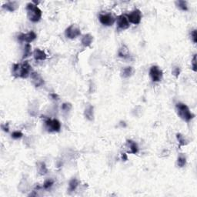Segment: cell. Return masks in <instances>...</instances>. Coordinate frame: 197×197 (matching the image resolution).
Returning a JSON list of instances; mask_svg holds the SVG:
<instances>
[{
	"instance_id": "10",
	"label": "cell",
	"mask_w": 197,
	"mask_h": 197,
	"mask_svg": "<svg viewBox=\"0 0 197 197\" xmlns=\"http://www.w3.org/2000/svg\"><path fill=\"white\" fill-rule=\"evenodd\" d=\"M116 23L118 28L121 30H125L130 28V22H129L127 17L124 16V15H121V16H119L117 17Z\"/></svg>"
},
{
	"instance_id": "2",
	"label": "cell",
	"mask_w": 197,
	"mask_h": 197,
	"mask_svg": "<svg viewBox=\"0 0 197 197\" xmlns=\"http://www.w3.org/2000/svg\"><path fill=\"white\" fill-rule=\"evenodd\" d=\"M27 18L33 23H37L41 19L42 11L36 5L29 3L26 5Z\"/></svg>"
},
{
	"instance_id": "18",
	"label": "cell",
	"mask_w": 197,
	"mask_h": 197,
	"mask_svg": "<svg viewBox=\"0 0 197 197\" xmlns=\"http://www.w3.org/2000/svg\"><path fill=\"white\" fill-rule=\"evenodd\" d=\"M134 72V69L132 66H127V67L124 68L122 70V76L123 78H129L132 76Z\"/></svg>"
},
{
	"instance_id": "32",
	"label": "cell",
	"mask_w": 197,
	"mask_h": 197,
	"mask_svg": "<svg viewBox=\"0 0 197 197\" xmlns=\"http://www.w3.org/2000/svg\"><path fill=\"white\" fill-rule=\"evenodd\" d=\"M50 97H51V98H52V99H53V100L59 99V96H58L57 94H56V93H51Z\"/></svg>"
},
{
	"instance_id": "4",
	"label": "cell",
	"mask_w": 197,
	"mask_h": 197,
	"mask_svg": "<svg viewBox=\"0 0 197 197\" xmlns=\"http://www.w3.org/2000/svg\"><path fill=\"white\" fill-rule=\"evenodd\" d=\"M45 124L47 130L49 132H59L61 130V123L60 122L56 119H49L46 118L45 120Z\"/></svg>"
},
{
	"instance_id": "11",
	"label": "cell",
	"mask_w": 197,
	"mask_h": 197,
	"mask_svg": "<svg viewBox=\"0 0 197 197\" xmlns=\"http://www.w3.org/2000/svg\"><path fill=\"white\" fill-rule=\"evenodd\" d=\"M32 83L35 87H40L44 84V79H42L41 75L36 72H33L30 74Z\"/></svg>"
},
{
	"instance_id": "26",
	"label": "cell",
	"mask_w": 197,
	"mask_h": 197,
	"mask_svg": "<svg viewBox=\"0 0 197 197\" xmlns=\"http://www.w3.org/2000/svg\"><path fill=\"white\" fill-rule=\"evenodd\" d=\"M54 184V181L52 180V179H46L43 183V188L45 189H48L50 187H52V185Z\"/></svg>"
},
{
	"instance_id": "13",
	"label": "cell",
	"mask_w": 197,
	"mask_h": 197,
	"mask_svg": "<svg viewBox=\"0 0 197 197\" xmlns=\"http://www.w3.org/2000/svg\"><path fill=\"white\" fill-rule=\"evenodd\" d=\"M126 146L128 148V152L132 154H136L139 151L138 146H137L136 142L131 140H128L126 141Z\"/></svg>"
},
{
	"instance_id": "9",
	"label": "cell",
	"mask_w": 197,
	"mask_h": 197,
	"mask_svg": "<svg viewBox=\"0 0 197 197\" xmlns=\"http://www.w3.org/2000/svg\"><path fill=\"white\" fill-rule=\"evenodd\" d=\"M98 20L105 26H111L114 24L115 19L111 14H100L98 16Z\"/></svg>"
},
{
	"instance_id": "27",
	"label": "cell",
	"mask_w": 197,
	"mask_h": 197,
	"mask_svg": "<svg viewBox=\"0 0 197 197\" xmlns=\"http://www.w3.org/2000/svg\"><path fill=\"white\" fill-rule=\"evenodd\" d=\"M11 136L12 138L15 139V140H19V139H21L23 136V134L20 131H14L12 133Z\"/></svg>"
},
{
	"instance_id": "5",
	"label": "cell",
	"mask_w": 197,
	"mask_h": 197,
	"mask_svg": "<svg viewBox=\"0 0 197 197\" xmlns=\"http://www.w3.org/2000/svg\"><path fill=\"white\" fill-rule=\"evenodd\" d=\"M65 35L68 39L73 40V39H76V37L79 36L81 35V30L77 25L72 24L69 25L68 28H66L65 31Z\"/></svg>"
},
{
	"instance_id": "8",
	"label": "cell",
	"mask_w": 197,
	"mask_h": 197,
	"mask_svg": "<svg viewBox=\"0 0 197 197\" xmlns=\"http://www.w3.org/2000/svg\"><path fill=\"white\" fill-rule=\"evenodd\" d=\"M37 38V35L35 32L30 31L27 33H21L18 35V40L20 42H26L30 43L33 42Z\"/></svg>"
},
{
	"instance_id": "15",
	"label": "cell",
	"mask_w": 197,
	"mask_h": 197,
	"mask_svg": "<svg viewBox=\"0 0 197 197\" xmlns=\"http://www.w3.org/2000/svg\"><path fill=\"white\" fill-rule=\"evenodd\" d=\"M84 115L88 120L93 121V119H94V108L92 105H88L86 107L84 111Z\"/></svg>"
},
{
	"instance_id": "12",
	"label": "cell",
	"mask_w": 197,
	"mask_h": 197,
	"mask_svg": "<svg viewBox=\"0 0 197 197\" xmlns=\"http://www.w3.org/2000/svg\"><path fill=\"white\" fill-rule=\"evenodd\" d=\"M19 4L17 2L9 1V2H7L6 3H5V4H3V8H5L6 10H7V11L8 12L13 13V12L16 11L17 8H19Z\"/></svg>"
},
{
	"instance_id": "25",
	"label": "cell",
	"mask_w": 197,
	"mask_h": 197,
	"mask_svg": "<svg viewBox=\"0 0 197 197\" xmlns=\"http://www.w3.org/2000/svg\"><path fill=\"white\" fill-rule=\"evenodd\" d=\"M72 104H71V103H65L62 105V106H61V109H62V110L63 112L68 113V112H69L71 109H72Z\"/></svg>"
},
{
	"instance_id": "31",
	"label": "cell",
	"mask_w": 197,
	"mask_h": 197,
	"mask_svg": "<svg viewBox=\"0 0 197 197\" xmlns=\"http://www.w3.org/2000/svg\"><path fill=\"white\" fill-rule=\"evenodd\" d=\"M2 129L4 132H8V130H9V128H8V124H5V125H2Z\"/></svg>"
},
{
	"instance_id": "24",
	"label": "cell",
	"mask_w": 197,
	"mask_h": 197,
	"mask_svg": "<svg viewBox=\"0 0 197 197\" xmlns=\"http://www.w3.org/2000/svg\"><path fill=\"white\" fill-rule=\"evenodd\" d=\"M176 138H177V140L179 141V143L180 146H182L186 145V143H187V142H186L187 141H186V139H185V137L180 133L176 134Z\"/></svg>"
},
{
	"instance_id": "16",
	"label": "cell",
	"mask_w": 197,
	"mask_h": 197,
	"mask_svg": "<svg viewBox=\"0 0 197 197\" xmlns=\"http://www.w3.org/2000/svg\"><path fill=\"white\" fill-rule=\"evenodd\" d=\"M93 36L91 35V34L88 33V34H85L83 36L82 40H81V42L85 47H89L90 46L91 44L93 43Z\"/></svg>"
},
{
	"instance_id": "6",
	"label": "cell",
	"mask_w": 197,
	"mask_h": 197,
	"mask_svg": "<svg viewBox=\"0 0 197 197\" xmlns=\"http://www.w3.org/2000/svg\"><path fill=\"white\" fill-rule=\"evenodd\" d=\"M126 17L130 23H132V24L134 25H138L141 23L142 15L140 9H135L132 11L130 14L127 15Z\"/></svg>"
},
{
	"instance_id": "22",
	"label": "cell",
	"mask_w": 197,
	"mask_h": 197,
	"mask_svg": "<svg viewBox=\"0 0 197 197\" xmlns=\"http://www.w3.org/2000/svg\"><path fill=\"white\" fill-rule=\"evenodd\" d=\"M32 46L29 43L25 44L24 47V52H23V59H25V58L29 57L32 54Z\"/></svg>"
},
{
	"instance_id": "29",
	"label": "cell",
	"mask_w": 197,
	"mask_h": 197,
	"mask_svg": "<svg viewBox=\"0 0 197 197\" xmlns=\"http://www.w3.org/2000/svg\"><path fill=\"white\" fill-rule=\"evenodd\" d=\"M173 75L174 76H176V78L179 77V74H180V69H179V67H175L174 69H173V72H172Z\"/></svg>"
},
{
	"instance_id": "17",
	"label": "cell",
	"mask_w": 197,
	"mask_h": 197,
	"mask_svg": "<svg viewBox=\"0 0 197 197\" xmlns=\"http://www.w3.org/2000/svg\"><path fill=\"white\" fill-rule=\"evenodd\" d=\"M118 56L123 59H127L130 56V51L126 45H122L118 51Z\"/></svg>"
},
{
	"instance_id": "30",
	"label": "cell",
	"mask_w": 197,
	"mask_h": 197,
	"mask_svg": "<svg viewBox=\"0 0 197 197\" xmlns=\"http://www.w3.org/2000/svg\"><path fill=\"white\" fill-rule=\"evenodd\" d=\"M191 36H192V40L194 43H196L197 42V31L196 29H194L191 33Z\"/></svg>"
},
{
	"instance_id": "28",
	"label": "cell",
	"mask_w": 197,
	"mask_h": 197,
	"mask_svg": "<svg viewBox=\"0 0 197 197\" xmlns=\"http://www.w3.org/2000/svg\"><path fill=\"white\" fill-rule=\"evenodd\" d=\"M197 66H196V54H195L194 56H193V60H192V69H193V70L194 71V72H196L197 70Z\"/></svg>"
},
{
	"instance_id": "20",
	"label": "cell",
	"mask_w": 197,
	"mask_h": 197,
	"mask_svg": "<svg viewBox=\"0 0 197 197\" xmlns=\"http://www.w3.org/2000/svg\"><path fill=\"white\" fill-rule=\"evenodd\" d=\"M79 186V182L76 178H72L69 183V191L73 192L76 189V188Z\"/></svg>"
},
{
	"instance_id": "23",
	"label": "cell",
	"mask_w": 197,
	"mask_h": 197,
	"mask_svg": "<svg viewBox=\"0 0 197 197\" xmlns=\"http://www.w3.org/2000/svg\"><path fill=\"white\" fill-rule=\"evenodd\" d=\"M186 164V158L183 154H180L178 156L177 159V165L179 167H183Z\"/></svg>"
},
{
	"instance_id": "19",
	"label": "cell",
	"mask_w": 197,
	"mask_h": 197,
	"mask_svg": "<svg viewBox=\"0 0 197 197\" xmlns=\"http://www.w3.org/2000/svg\"><path fill=\"white\" fill-rule=\"evenodd\" d=\"M37 171H38V173H40V175H42V176L45 175L48 173V169H47L45 162H39V163L37 164Z\"/></svg>"
},
{
	"instance_id": "3",
	"label": "cell",
	"mask_w": 197,
	"mask_h": 197,
	"mask_svg": "<svg viewBox=\"0 0 197 197\" xmlns=\"http://www.w3.org/2000/svg\"><path fill=\"white\" fill-rule=\"evenodd\" d=\"M176 111H177V114L179 117L184 121L189 122L191 121L194 117V115L191 113L189 108L186 106V104L183 103H178L176 105Z\"/></svg>"
},
{
	"instance_id": "14",
	"label": "cell",
	"mask_w": 197,
	"mask_h": 197,
	"mask_svg": "<svg viewBox=\"0 0 197 197\" xmlns=\"http://www.w3.org/2000/svg\"><path fill=\"white\" fill-rule=\"evenodd\" d=\"M33 56L34 59L36 61H42L46 59L47 55L43 50L40 49H35L33 51Z\"/></svg>"
},
{
	"instance_id": "21",
	"label": "cell",
	"mask_w": 197,
	"mask_h": 197,
	"mask_svg": "<svg viewBox=\"0 0 197 197\" xmlns=\"http://www.w3.org/2000/svg\"><path fill=\"white\" fill-rule=\"evenodd\" d=\"M176 5L179 9L183 10V11H187L188 10V6L187 3L183 0H179V1L176 2Z\"/></svg>"
},
{
	"instance_id": "33",
	"label": "cell",
	"mask_w": 197,
	"mask_h": 197,
	"mask_svg": "<svg viewBox=\"0 0 197 197\" xmlns=\"http://www.w3.org/2000/svg\"><path fill=\"white\" fill-rule=\"evenodd\" d=\"M122 159L123 161H126L128 159V157H127V155L125 153H122Z\"/></svg>"
},
{
	"instance_id": "1",
	"label": "cell",
	"mask_w": 197,
	"mask_h": 197,
	"mask_svg": "<svg viewBox=\"0 0 197 197\" xmlns=\"http://www.w3.org/2000/svg\"><path fill=\"white\" fill-rule=\"evenodd\" d=\"M32 67L28 61H25L22 64L16 63L13 66V75L15 77L25 79L29 76Z\"/></svg>"
},
{
	"instance_id": "7",
	"label": "cell",
	"mask_w": 197,
	"mask_h": 197,
	"mask_svg": "<svg viewBox=\"0 0 197 197\" xmlns=\"http://www.w3.org/2000/svg\"><path fill=\"white\" fill-rule=\"evenodd\" d=\"M149 76L153 82L158 83L162 80V71L159 69V67L156 66H153L150 68L149 70Z\"/></svg>"
}]
</instances>
